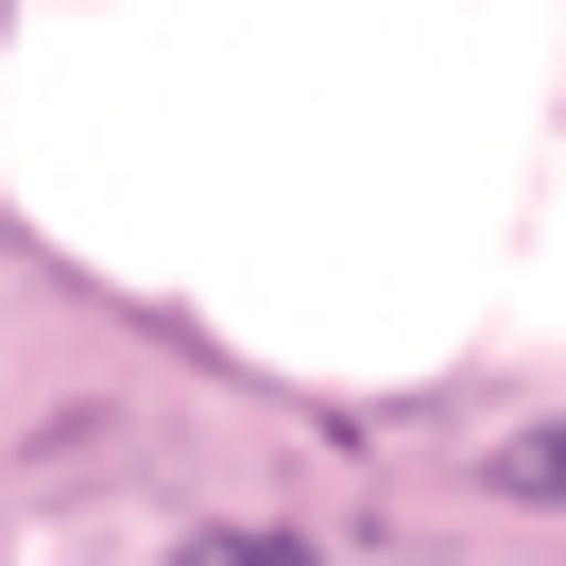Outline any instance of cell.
Here are the masks:
<instances>
[{"label": "cell", "instance_id": "1", "mask_svg": "<svg viewBox=\"0 0 566 566\" xmlns=\"http://www.w3.org/2000/svg\"><path fill=\"white\" fill-rule=\"evenodd\" d=\"M172 566H326V549H292V532H189Z\"/></svg>", "mask_w": 566, "mask_h": 566}, {"label": "cell", "instance_id": "2", "mask_svg": "<svg viewBox=\"0 0 566 566\" xmlns=\"http://www.w3.org/2000/svg\"><path fill=\"white\" fill-rule=\"evenodd\" d=\"M497 481H515V497H549V515H566V412H549V429H532V447H515V463H497Z\"/></svg>", "mask_w": 566, "mask_h": 566}]
</instances>
